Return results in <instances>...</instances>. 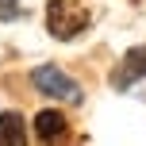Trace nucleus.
Listing matches in <instances>:
<instances>
[{"label": "nucleus", "instance_id": "1", "mask_svg": "<svg viewBox=\"0 0 146 146\" xmlns=\"http://www.w3.org/2000/svg\"><path fill=\"white\" fill-rule=\"evenodd\" d=\"M88 23H92V15H88V8L77 4V0H50V4H46V31H50L58 42H69V38L85 35Z\"/></svg>", "mask_w": 146, "mask_h": 146}, {"label": "nucleus", "instance_id": "2", "mask_svg": "<svg viewBox=\"0 0 146 146\" xmlns=\"http://www.w3.org/2000/svg\"><path fill=\"white\" fill-rule=\"evenodd\" d=\"M31 85H35L42 96H50V100H66V104H81L85 100L81 85L62 66H35L31 69Z\"/></svg>", "mask_w": 146, "mask_h": 146}, {"label": "nucleus", "instance_id": "3", "mask_svg": "<svg viewBox=\"0 0 146 146\" xmlns=\"http://www.w3.org/2000/svg\"><path fill=\"white\" fill-rule=\"evenodd\" d=\"M139 77H146V46H131L123 54V62L115 66V73H111V85L115 88H131Z\"/></svg>", "mask_w": 146, "mask_h": 146}, {"label": "nucleus", "instance_id": "4", "mask_svg": "<svg viewBox=\"0 0 146 146\" xmlns=\"http://www.w3.org/2000/svg\"><path fill=\"white\" fill-rule=\"evenodd\" d=\"M66 135H69V119L62 115L58 108H46V111L35 115V139L38 142H58V139H66Z\"/></svg>", "mask_w": 146, "mask_h": 146}, {"label": "nucleus", "instance_id": "5", "mask_svg": "<svg viewBox=\"0 0 146 146\" xmlns=\"http://www.w3.org/2000/svg\"><path fill=\"white\" fill-rule=\"evenodd\" d=\"M0 142L4 146H23L27 142V119L19 111H0Z\"/></svg>", "mask_w": 146, "mask_h": 146}, {"label": "nucleus", "instance_id": "6", "mask_svg": "<svg viewBox=\"0 0 146 146\" xmlns=\"http://www.w3.org/2000/svg\"><path fill=\"white\" fill-rule=\"evenodd\" d=\"M19 15H23L19 0H0V23H15Z\"/></svg>", "mask_w": 146, "mask_h": 146}]
</instances>
